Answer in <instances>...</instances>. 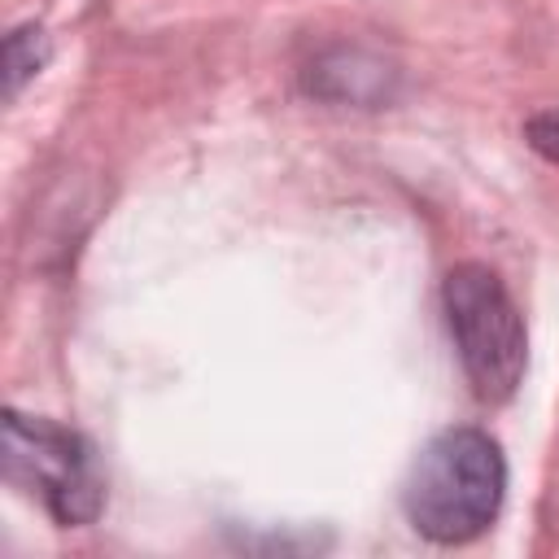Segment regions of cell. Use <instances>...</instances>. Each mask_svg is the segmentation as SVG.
Wrapping results in <instances>:
<instances>
[{
    "label": "cell",
    "mask_w": 559,
    "mask_h": 559,
    "mask_svg": "<svg viewBox=\"0 0 559 559\" xmlns=\"http://www.w3.org/2000/svg\"><path fill=\"white\" fill-rule=\"evenodd\" d=\"M507 498V459L480 428L437 432L402 480V511L415 533L437 546H463L480 537Z\"/></svg>",
    "instance_id": "1"
},
{
    "label": "cell",
    "mask_w": 559,
    "mask_h": 559,
    "mask_svg": "<svg viewBox=\"0 0 559 559\" xmlns=\"http://www.w3.org/2000/svg\"><path fill=\"white\" fill-rule=\"evenodd\" d=\"M441 310L472 393L489 406L507 402L524 380L528 332L502 275L485 262L450 266V275L441 280Z\"/></svg>",
    "instance_id": "2"
},
{
    "label": "cell",
    "mask_w": 559,
    "mask_h": 559,
    "mask_svg": "<svg viewBox=\"0 0 559 559\" xmlns=\"http://www.w3.org/2000/svg\"><path fill=\"white\" fill-rule=\"evenodd\" d=\"M4 476L35 489L61 528H83L105 507V476L92 441L44 415L4 411Z\"/></svg>",
    "instance_id": "3"
},
{
    "label": "cell",
    "mask_w": 559,
    "mask_h": 559,
    "mask_svg": "<svg viewBox=\"0 0 559 559\" xmlns=\"http://www.w3.org/2000/svg\"><path fill=\"white\" fill-rule=\"evenodd\" d=\"M4 57H9V96H17L22 83L39 74V66L48 61V35L39 26H17L4 39Z\"/></svg>",
    "instance_id": "4"
},
{
    "label": "cell",
    "mask_w": 559,
    "mask_h": 559,
    "mask_svg": "<svg viewBox=\"0 0 559 559\" xmlns=\"http://www.w3.org/2000/svg\"><path fill=\"white\" fill-rule=\"evenodd\" d=\"M524 140H528L546 162H555V166H559V105H555V109L533 114V118L524 122Z\"/></svg>",
    "instance_id": "5"
}]
</instances>
